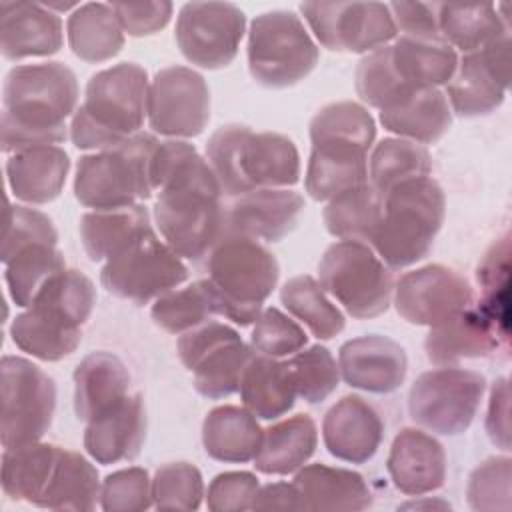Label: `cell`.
Masks as SVG:
<instances>
[{
  "mask_svg": "<svg viewBox=\"0 0 512 512\" xmlns=\"http://www.w3.org/2000/svg\"><path fill=\"white\" fill-rule=\"evenodd\" d=\"M152 182L158 190L154 220L164 242L186 260L208 256L224 230V192L208 160L184 140L160 142Z\"/></svg>",
  "mask_w": 512,
  "mask_h": 512,
  "instance_id": "obj_1",
  "label": "cell"
},
{
  "mask_svg": "<svg viewBox=\"0 0 512 512\" xmlns=\"http://www.w3.org/2000/svg\"><path fill=\"white\" fill-rule=\"evenodd\" d=\"M78 104L76 74L62 62L14 66L2 86V150L56 146Z\"/></svg>",
  "mask_w": 512,
  "mask_h": 512,
  "instance_id": "obj_2",
  "label": "cell"
},
{
  "mask_svg": "<svg viewBox=\"0 0 512 512\" xmlns=\"http://www.w3.org/2000/svg\"><path fill=\"white\" fill-rule=\"evenodd\" d=\"M376 122L356 102H334L320 108L310 122L312 152L304 188L312 200L336 196L368 184V150Z\"/></svg>",
  "mask_w": 512,
  "mask_h": 512,
  "instance_id": "obj_3",
  "label": "cell"
},
{
  "mask_svg": "<svg viewBox=\"0 0 512 512\" xmlns=\"http://www.w3.org/2000/svg\"><path fill=\"white\" fill-rule=\"evenodd\" d=\"M94 304L96 290L92 280L80 270H62L12 320V342L38 360L58 362L78 348L82 326L90 318Z\"/></svg>",
  "mask_w": 512,
  "mask_h": 512,
  "instance_id": "obj_4",
  "label": "cell"
},
{
  "mask_svg": "<svg viewBox=\"0 0 512 512\" xmlns=\"http://www.w3.org/2000/svg\"><path fill=\"white\" fill-rule=\"evenodd\" d=\"M206 160L230 198L300 180V154L288 136L254 132L242 124L220 126L208 138Z\"/></svg>",
  "mask_w": 512,
  "mask_h": 512,
  "instance_id": "obj_5",
  "label": "cell"
},
{
  "mask_svg": "<svg viewBox=\"0 0 512 512\" xmlns=\"http://www.w3.org/2000/svg\"><path fill=\"white\" fill-rule=\"evenodd\" d=\"M148 86L146 70L134 62L96 72L70 122L74 146L100 152L136 136L148 116Z\"/></svg>",
  "mask_w": 512,
  "mask_h": 512,
  "instance_id": "obj_6",
  "label": "cell"
},
{
  "mask_svg": "<svg viewBox=\"0 0 512 512\" xmlns=\"http://www.w3.org/2000/svg\"><path fill=\"white\" fill-rule=\"evenodd\" d=\"M382 198V218L368 244L390 268L420 262L432 250L444 222L446 198L440 184L430 176L412 178Z\"/></svg>",
  "mask_w": 512,
  "mask_h": 512,
  "instance_id": "obj_7",
  "label": "cell"
},
{
  "mask_svg": "<svg viewBox=\"0 0 512 512\" xmlns=\"http://www.w3.org/2000/svg\"><path fill=\"white\" fill-rule=\"evenodd\" d=\"M206 272L216 312L234 324L248 326L256 322L262 304L274 292L280 266L258 240L222 236L206 256Z\"/></svg>",
  "mask_w": 512,
  "mask_h": 512,
  "instance_id": "obj_8",
  "label": "cell"
},
{
  "mask_svg": "<svg viewBox=\"0 0 512 512\" xmlns=\"http://www.w3.org/2000/svg\"><path fill=\"white\" fill-rule=\"evenodd\" d=\"M152 134L138 132L126 142L86 154L74 176L76 200L94 210H116L148 200L154 190L152 158L158 148Z\"/></svg>",
  "mask_w": 512,
  "mask_h": 512,
  "instance_id": "obj_9",
  "label": "cell"
},
{
  "mask_svg": "<svg viewBox=\"0 0 512 512\" xmlns=\"http://www.w3.org/2000/svg\"><path fill=\"white\" fill-rule=\"evenodd\" d=\"M318 282L358 320L384 314L394 292L392 272L374 248L360 240L328 246L318 262Z\"/></svg>",
  "mask_w": 512,
  "mask_h": 512,
  "instance_id": "obj_10",
  "label": "cell"
},
{
  "mask_svg": "<svg viewBox=\"0 0 512 512\" xmlns=\"http://www.w3.org/2000/svg\"><path fill=\"white\" fill-rule=\"evenodd\" d=\"M320 52L302 20L288 10L256 16L248 32V70L266 88H288L304 80Z\"/></svg>",
  "mask_w": 512,
  "mask_h": 512,
  "instance_id": "obj_11",
  "label": "cell"
},
{
  "mask_svg": "<svg viewBox=\"0 0 512 512\" xmlns=\"http://www.w3.org/2000/svg\"><path fill=\"white\" fill-rule=\"evenodd\" d=\"M186 278V264L156 236L152 226L108 258L100 272V282L110 294L138 306L174 290Z\"/></svg>",
  "mask_w": 512,
  "mask_h": 512,
  "instance_id": "obj_12",
  "label": "cell"
},
{
  "mask_svg": "<svg viewBox=\"0 0 512 512\" xmlns=\"http://www.w3.org/2000/svg\"><path fill=\"white\" fill-rule=\"evenodd\" d=\"M0 400L2 448H18L38 442L48 432L56 410V384L34 362L2 356Z\"/></svg>",
  "mask_w": 512,
  "mask_h": 512,
  "instance_id": "obj_13",
  "label": "cell"
},
{
  "mask_svg": "<svg viewBox=\"0 0 512 512\" xmlns=\"http://www.w3.org/2000/svg\"><path fill=\"white\" fill-rule=\"evenodd\" d=\"M486 378L480 372L440 366L422 372L408 392L410 418L422 428L458 436L466 432L480 408Z\"/></svg>",
  "mask_w": 512,
  "mask_h": 512,
  "instance_id": "obj_14",
  "label": "cell"
},
{
  "mask_svg": "<svg viewBox=\"0 0 512 512\" xmlns=\"http://www.w3.org/2000/svg\"><path fill=\"white\" fill-rule=\"evenodd\" d=\"M180 362L194 374V388L210 400L240 390L242 374L256 354L240 334L216 320H208L178 338Z\"/></svg>",
  "mask_w": 512,
  "mask_h": 512,
  "instance_id": "obj_15",
  "label": "cell"
},
{
  "mask_svg": "<svg viewBox=\"0 0 512 512\" xmlns=\"http://www.w3.org/2000/svg\"><path fill=\"white\" fill-rule=\"evenodd\" d=\"M300 12L316 40L332 52L370 54L398 34L382 2H302Z\"/></svg>",
  "mask_w": 512,
  "mask_h": 512,
  "instance_id": "obj_16",
  "label": "cell"
},
{
  "mask_svg": "<svg viewBox=\"0 0 512 512\" xmlns=\"http://www.w3.org/2000/svg\"><path fill=\"white\" fill-rule=\"evenodd\" d=\"M246 16L230 2H188L176 20V44L182 56L200 68L218 70L238 54Z\"/></svg>",
  "mask_w": 512,
  "mask_h": 512,
  "instance_id": "obj_17",
  "label": "cell"
},
{
  "mask_svg": "<svg viewBox=\"0 0 512 512\" xmlns=\"http://www.w3.org/2000/svg\"><path fill=\"white\" fill-rule=\"evenodd\" d=\"M148 124L156 134L194 138L210 120V90L202 74L188 66L156 72L148 86Z\"/></svg>",
  "mask_w": 512,
  "mask_h": 512,
  "instance_id": "obj_18",
  "label": "cell"
},
{
  "mask_svg": "<svg viewBox=\"0 0 512 512\" xmlns=\"http://www.w3.org/2000/svg\"><path fill=\"white\" fill-rule=\"evenodd\" d=\"M394 304L406 322L432 328L474 304V292L456 270L428 264L400 276Z\"/></svg>",
  "mask_w": 512,
  "mask_h": 512,
  "instance_id": "obj_19",
  "label": "cell"
},
{
  "mask_svg": "<svg viewBox=\"0 0 512 512\" xmlns=\"http://www.w3.org/2000/svg\"><path fill=\"white\" fill-rule=\"evenodd\" d=\"M510 34L492 44L464 54L456 72L446 84L450 110L462 118H476L494 112L506 98L510 74Z\"/></svg>",
  "mask_w": 512,
  "mask_h": 512,
  "instance_id": "obj_20",
  "label": "cell"
},
{
  "mask_svg": "<svg viewBox=\"0 0 512 512\" xmlns=\"http://www.w3.org/2000/svg\"><path fill=\"white\" fill-rule=\"evenodd\" d=\"M304 210L302 194L288 188H260L224 206L222 236L278 242L288 236Z\"/></svg>",
  "mask_w": 512,
  "mask_h": 512,
  "instance_id": "obj_21",
  "label": "cell"
},
{
  "mask_svg": "<svg viewBox=\"0 0 512 512\" xmlns=\"http://www.w3.org/2000/svg\"><path fill=\"white\" fill-rule=\"evenodd\" d=\"M338 368L348 386L372 394H390L402 386L408 358L392 338L366 334L340 346Z\"/></svg>",
  "mask_w": 512,
  "mask_h": 512,
  "instance_id": "obj_22",
  "label": "cell"
},
{
  "mask_svg": "<svg viewBox=\"0 0 512 512\" xmlns=\"http://www.w3.org/2000/svg\"><path fill=\"white\" fill-rule=\"evenodd\" d=\"M500 338L506 342V330H502L480 304H470L450 320L432 326L424 340V350L432 364L454 366L464 358L492 354L500 346Z\"/></svg>",
  "mask_w": 512,
  "mask_h": 512,
  "instance_id": "obj_23",
  "label": "cell"
},
{
  "mask_svg": "<svg viewBox=\"0 0 512 512\" xmlns=\"http://www.w3.org/2000/svg\"><path fill=\"white\" fill-rule=\"evenodd\" d=\"M384 424L380 414L360 396L340 398L324 416L322 440L326 450L350 464L368 462L380 448Z\"/></svg>",
  "mask_w": 512,
  "mask_h": 512,
  "instance_id": "obj_24",
  "label": "cell"
},
{
  "mask_svg": "<svg viewBox=\"0 0 512 512\" xmlns=\"http://www.w3.org/2000/svg\"><path fill=\"white\" fill-rule=\"evenodd\" d=\"M62 42V20L44 4L0 2V52L6 60L52 56Z\"/></svg>",
  "mask_w": 512,
  "mask_h": 512,
  "instance_id": "obj_25",
  "label": "cell"
},
{
  "mask_svg": "<svg viewBox=\"0 0 512 512\" xmlns=\"http://www.w3.org/2000/svg\"><path fill=\"white\" fill-rule=\"evenodd\" d=\"M392 484L408 494L422 496L444 486V446L424 430L404 428L396 434L386 460Z\"/></svg>",
  "mask_w": 512,
  "mask_h": 512,
  "instance_id": "obj_26",
  "label": "cell"
},
{
  "mask_svg": "<svg viewBox=\"0 0 512 512\" xmlns=\"http://www.w3.org/2000/svg\"><path fill=\"white\" fill-rule=\"evenodd\" d=\"M146 438V410L140 394H128L120 404L88 422L84 448L98 464L134 460Z\"/></svg>",
  "mask_w": 512,
  "mask_h": 512,
  "instance_id": "obj_27",
  "label": "cell"
},
{
  "mask_svg": "<svg viewBox=\"0 0 512 512\" xmlns=\"http://www.w3.org/2000/svg\"><path fill=\"white\" fill-rule=\"evenodd\" d=\"M130 390V372L112 352H92L74 370V412L78 420L90 422L116 404Z\"/></svg>",
  "mask_w": 512,
  "mask_h": 512,
  "instance_id": "obj_28",
  "label": "cell"
},
{
  "mask_svg": "<svg viewBox=\"0 0 512 512\" xmlns=\"http://www.w3.org/2000/svg\"><path fill=\"white\" fill-rule=\"evenodd\" d=\"M70 158L60 146H36L14 152L6 162L12 194L28 204H46L60 196Z\"/></svg>",
  "mask_w": 512,
  "mask_h": 512,
  "instance_id": "obj_29",
  "label": "cell"
},
{
  "mask_svg": "<svg viewBox=\"0 0 512 512\" xmlns=\"http://www.w3.org/2000/svg\"><path fill=\"white\" fill-rule=\"evenodd\" d=\"M292 484L300 510H364L372 504L364 476L348 468L308 464L296 470Z\"/></svg>",
  "mask_w": 512,
  "mask_h": 512,
  "instance_id": "obj_30",
  "label": "cell"
},
{
  "mask_svg": "<svg viewBox=\"0 0 512 512\" xmlns=\"http://www.w3.org/2000/svg\"><path fill=\"white\" fill-rule=\"evenodd\" d=\"M380 124L398 138L434 144L448 132L452 110L438 88H416L380 110Z\"/></svg>",
  "mask_w": 512,
  "mask_h": 512,
  "instance_id": "obj_31",
  "label": "cell"
},
{
  "mask_svg": "<svg viewBox=\"0 0 512 512\" xmlns=\"http://www.w3.org/2000/svg\"><path fill=\"white\" fill-rule=\"evenodd\" d=\"M264 430L256 416L240 406H218L210 410L202 424V446L218 462L244 464L260 450Z\"/></svg>",
  "mask_w": 512,
  "mask_h": 512,
  "instance_id": "obj_32",
  "label": "cell"
},
{
  "mask_svg": "<svg viewBox=\"0 0 512 512\" xmlns=\"http://www.w3.org/2000/svg\"><path fill=\"white\" fill-rule=\"evenodd\" d=\"M318 444V430L308 414L284 418L264 430L254 466L262 474L286 476L300 470Z\"/></svg>",
  "mask_w": 512,
  "mask_h": 512,
  "instance_id": "obj_33",
  "label": "cell"
},
{
  "mask_svg": "<svg viewBox=\"0 0 512 512\" xmlns=\"http://www.w3.org/2000/svg\"><path fill=\"white\" fill-rule=\"evenodd\" d=\"M100 500L96 466L80 452L58 448L46 486L34 506L48 510H94Z\"/></svg>",
  "mask_w": 512,
  "mask_h": 512,
  "instance_id": "obj_34",
  "label": "cell"
},
{
  "mask_svg": "<svg viewBox=\"0 0 512 512\" xmlns=\"http://www.w3.org/2000/svg\"><path fill=\"white\" fill-rule=\"evenodd\" d=\"M238 392L244 408L260 420H276L296 402V388L286 362L264 354L252 356Z\"/></svg>",
  "mask_w": 512,
  "mask_h": 512,
  "instance_id": "obj_35",
  "label": "cell"
},
{
  "mask_svg": "<svg viewBox=\"0 0 512 512\" xmlns=\"http://www.w3.org/2000/svg\"><path fill=\"white\" fill-rule=\"evenodd\" d=\"M398 78L414 88H438L450 82L458 66L456 50L444 40L400 36L390 46Z\"/></svg>",
  "mask_w": 512,
  "mask_h": 512,
  "instance_id": "obj_36",
  "label": "cell"
},
{
  "mask_svg": "<svg viewBox=\"0 0 512 512\" xmlns=\"http://www.w3.org/2000/svg\"><path fill=\"white\" fill-rule=\"evenodd\" d=\"M68 46L76 58L98 64L114 58L124 46V30L110 4L78 6L66 22Z\"/></svg>",
  "mask_w": 512,
  "mask_h": 512,
  "instance_id": "obj_37",
  "label": "cell"
},
{
  "mask_svg": "<svg viewBox=\"0 0 512 512\" xmlns=\"http://www.w3.org/2000/svg\"><path fill=\"white\" fill-rule=\"evenodd\" d=\"M150 228V214L142 204L116 210H94L80 218V240L92 262L108 260L136 234Z\"/></svg>",
  "mask_w": 512,
  "mask_h": 512,
  "instance_id": "obj_38",
  "label": "cell"
},
{
  "mask_svg": "<svg viewBox=\"0 0 512 512\" xmlns=\"http://www.w3.org/2000/svg\"><path fill=\"white\" fill-rule=\"evenodd\" d=\"M438 28L444 42L466 54L510 34L506 18L492 4H438Z\"/></svg>",
  "mask_w": 512,
  "mask_h": 512,
  "instance_id": "obj_39",
  "label": "cell"
},
{
  "mask_svg": "<svg viewBox=\"0 0 512 512\" xmlns=\"http://www.w3.org/2000/svg\"><path fill=\"white\" fill-rule=\"evenodd\" d=\"M54 444L32 442L18 448H6L2 454V490L12 500L36 504L40 498L54 460L58 456Z\"/></svg>",
  "mask_w": 512,
  "mask_h": 512,
  "instance_id": "obj_40",
  "label": "cell"
},
{
  "mask_svg": "<svg viewBox=\"0 0 512 512\" xmlns=\"http://www.w3.org/2000/svg\"><path fill=\"white\" fill-rule=\"evenodd\" d=\"M432 170L430 152L406 138L380 140L368 160V182L382 196L400 182L428 176Z\"/></svg>",
  "mask_w": 512,
  "mask_h": 512,
  "instance_id": "obj_41",
  "label": "cell"
},
{
  "mask_svg": "<svg viewBox=\"0 0 512 512\" xmlns=\"http://www.w3.org/2000/svg\"><path fill=\"white\" fill-rule=\"evenodd\" d=\"M382 206V194L368 182L330 200L322 214L324 226L334 238L360 240L368 244L382 218Z\"/></svg>",
  "mask_w": 512,
  "mask_h": 512,
  "instance_id": "obj_42",
  "label": "cell"
},
{
  "mask_svg": "<svg viewBox=\"0 0 512 512\" xmlns=\"http://www.w3.org/2000/svg\"><path fill=\"white\" fill-rule=\"evenodd\" d=\"M280 300L318 340H330L344 330V314L328 300L320 282L308 274L290 278L280 290Z\"/></svg>",
  "mask_w": 512,
  "mask_h": 512,
  "instance_id": "obj_43",
  "label": "cell"
},
{
  "mask_svg": "<svg viewBox=\"0 0 512 512\" xmlns=\"http://www.w3.org/2000/svg\"><path fill=\"white\" fill-rule=\"evenodd\" d=\"M4 280L16 306L28 308L36 292L58 272L66 270L64 254L56 244H30L4 262Z\"/></svg>",
  "mask_w": 512,
  "mask_h": 512,
  "instance_id": "obj_44",
  "label": "cell"
},
{
  "mask_svg": "<svg viewBox=\"0 0 512 512\" xmlns=\"http://www.w3.org/2000/svg\"><path fill=\"white\" fill-rule=\"evenodd\" d=\"M150 314L162 330L170 334H184L208 322L218 312L210 286L204 278L186 288L170 290L158 296L152 304Z\"/></svg>",
  "mask_w": 512,
  "mask_h": 512,
  "instance_id": "obj_45",
  "label": "cell"
},
{
  "mask_svg": "<svg viewBox=\"0 0 512 512\" xmlns=\"http://www.w3.org/2000/svg\"><path fill=\"white\" fill-rule=\"evenodd\" d=\"M296 396L308 404L324 402L340 382V368L326 346L302 348L286 360Z\"/></svg>",
  "mask_w": 512,
  "mask_h": 512,
  "instance_id": "obj_46",
  "label": "cell"
},
{
  "mask_svg": "<svg viewBox=\"0 0 512 512\" xmlns=\"http://www.w3.org/2000/svg\"><path fill=\"white\" fill-rule=\"evenodd\" d=\"M354 84L360 100L378 110L388 108L390 104L404 98L408 92L416 90L414 86H408L398 78L392 66L390 46H382L366 54L358 62Z\"/></svg>",
  "mask_w": 512,
  "mask_h": 512,
  "instance_id": "obj_47",
  "label": "cell"
},
{
  "mask_svg": "<svg viewBox=\"0 0 512 512\" xmlns=\"http://www.w3.org/2000/svg\"><path fill=\"white\" fill-rule=\"evenodd\" d=\"M204 498V480L190 462H170L152 478V500L158 510H198Z\"/></svg>",
  "mask_w": 512,
  "mask_h": 512,
  "instance_id": "obj_48",
  "label": "cell"
},
{
  "mask_svg": "<svg viewBox=\"0 0 512 512\" xmlns=\"http://www.w3.org/2000/svg\"><path fill=\"white\" fill-rule=\"evenodd\" d=\"M510 480H512V460L508 456H494L482 462L468 480L466 496L472 510L478 512H508L510 500Z\"/></svg>",
  "mask_w": 512,
  "mask_h": 512,
  "instance_id": "obj_49",
  "label": "cell"
},
{
  "mask_svg": "<svg viewBox=\"0 0 512 512\" xmlns=\"http://www.w3.org/2000/svg\"><path fill=\"white\" fill-rule=\"evenodd\" d=\"M306 342L308 336L300 324L274 306L260 312L250 336V346L254 352L270 358L292 356L302 350Z\"/></svg>",
  "mask_w": 512,
  "mask_h": 512,
  "instance_id": "obj_50",
  "label": "cell"
},
{
  "mask_svg": "<svg viewBox=\"0 0 512 512\" xmlns=\"http://www.w3.org/2000/svg\"><path fill=\"white\" fill-rule=\"evenodd\" d=\"M154 506L152 480L144 468L132 466L108 474L100 486L104 512H142Z\"/></svg>",
  "mask_w": 512,
  "mask_h": 512,
  "instance_id": "obj_51",
  "label": "cell"
},
{
  "mask_svg": "<svg viewBox=\"0 0 512 512\" xmlns=\"http://www.w3.org/2000/svg\"><path fill=\"white\" fill-rule=\"evenodd\" d=\"M58 244L54 222L40 210L22 204H8L6 230L2 242V262H8L18 250L30 244Z\"/></svg>",
  "mask_w": 512,
  "mask_h": 512,
  "instance_id": "obj_52",
  "label": "cell"
},
{
  "mask_svg": "<svg viewBox=\"0 0 512 512\" xmlns=\"http://www.w3.org/2000/svg\"><path fill=\"white\" fill-rule=\"evenodd\" d=\"M260 484L252 472H222L208 486L206 504L212 512L252 510Z\"/></svg>",
  "mask_w": 512,
  "mask_h": 512,
  "instance_id": "obj_53",
  "label": "cell"
},
{
  "mask_svg": "<svg viewBox=\"0 0 512 512\" xmlns=\"http://www.w3.org/2000/svg\"><path fill=\"white\" fill-rule=\"evenodd\" d=\"M122 30L128 36L140 38L160 32L172 18V2H112L110 4Z\"/></svg>",
  "mask_w": 512,
  "mask_h": 512,
  "instance_id": "obj_54",
  "label": "cell"
},
{
  "mask_svg": "<svg viewBox=\"0 0 512 512\" xmlns=\"http://www.w3.org/2000/svg\"><path fill=\"white\" fill-rule=\"evenodd\" d=\"M388 8L396 28L402 30V36L420 40H444L438 28V4L392 2Z\"/></svg>",
  "mask_w": 512,
  "mask_h": 512,
  "instance_id": "obj_55",
  "label": "cell"
},
{
  "mask_svg": "<svg viewBox=\"0 0 512 512\" xmlns=\"http://www.w3.org/2000/svg\"><path fill=\"white\" fill-rule=\"evenodd\" d=\"M486 432L498 448H502L506 452L510 450V386H508V378H498L490 388Z\"/></svg>",
  "mask_w": 512,
  "mask_h": 512,
  "instance_id": "obj_56",
  "label": "cell"
},
{
  "mask_svg": "<svg viewBox=\"0 0 512 512\" xmlns=\"http://www.w3.org/2000/svg\"><path fill=\"white\" fill-rule=\"evenodd\" d=\"M252 510H300V498L294 484L274 482L260 486Z\"/></svg>",
  "mask_w": 512,
  "mask_h": 512,
  "instance_id": "obj_57",
  "label": "cell"
}]
</instances>
